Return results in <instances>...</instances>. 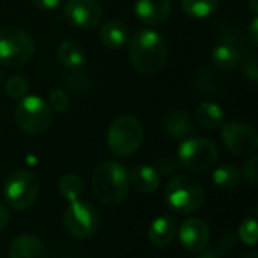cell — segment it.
<instances>
[{"mask_svg":"<svg viewBox=\"0 0 258 258\" xmlns=\"http://www.w3.org/2000/svg\"><path fill=\"white\" fill-rule=\"evenodd\" d=\"M195 118L200 125H203L207 130H218L222 128L225 124V115L221 106L212 101H204L197 107Z\"/></svg>","mask_w":258,"mask_h":258,"instance_id":"d6986e66","label":"cell"},{"mask_svg":"<svg viewBox=\"0 0 258 258\" xmlns=\"http://www.w3.org/2000/svg\"><path fill=\"white\" fill-rule=\"evenodd\" d=\"M239 239L248 245V246H255L258 240V228H257V215L252 210L239 225Z\"/></svg>","mask_w":258,"mask_h":258,"instance_id":"d4e9b609","label":"cell"},{"mask_svg":"<svg viewBox=\"0 0 258 258\" xmlns=\"http://www.w3.org/2000/svg\"><path fill=\"white\" fill-rule=\"evenodd\" d=\"M249 35H251V41H252V44L254 45H257L258 44V20L257 17L252 20V23H251V27H249Z\"/></svg>","mask_w":258,"mask_h":258,"instance_id":"d6a6232c","label":"cell"},{"mask_svg":"<svg viewBox=\"0 0 258 258\" xmlns=\"http://www.w3.org/2000/svg\"><path fill=\"white\" fill-rule=\"evenodd\" d=\"M35 53L32 36L21 29L8 27L0 30V65L23 67Z\"/></svg>","mask_w":258,"mask_h":258,"instance_id":"8992f818","label":"cell"},{"mask_svg":"<svg viewBox=\"0 0 258 258\" xmlns=\"http://www.w3.org/2000/svg\"><path fill=\"white\" fill-rule=\"evenodd\" d=\"M9 222V212L5 206L0 204V230H3Z\"/></svg>","mask_w":258,"mask_h":258,"instance_id":"836d02e7","label":"cell"},{"mask_svg":"<svg viewBox=\"0 0 258 258\" xmlns=\"http://www.w3.org/2000/svg\"><path fill=\"white\" fill-rule=\"evenodd\" d=\"M221 139L230 153L240 157L255 154L258 148V136L255 128L245 122L224 124Z\"/></svg>","mask_w":258,"mask_h":258,"instance_id":"30bf717a","label":"cell"},{"mask_svg":"<svg viewBox=\"0 0 258 258\" xmlns=\"http://www.w3.org/2000/svg\"><path fill=\"white\" fill-rule=\"evenodd\" d=\"M48 106L51 109H54L56 112L63 113L70 107V98L65 94V91H62V89H53L50 92V104Z\"/></svg>","mask_w":258,"mask_h":258,"instance_id":"83f0119b","label":"cell"},{"mask_svg":"<svg viewBox=\"0 0 258 258\" xmlns=\"http://www.w3.org/2000/svg\"><path fill=\"white\" fill-rule=\"evenodd\" d=\"M144 139V128L138 118L132 115H122L116 118L107 132L109 150L118 157L133 156Z\"/></svg>","mask_w":258,"mask_h":258,"instance_id":"5b68a950","label":"cell"},{"mask_svg":"<svg viewBox=\"0 0 258 258\" xmlns=\"http://www.w3.org/2000/svg\"><path fill=\"white\" fill-rule=\"evenodd\" d=\"M178 237L181 245L192 252H200L204 251L212 239V231L209 224L204 219L200 218H189L186 219L180 230H178Z\"/></svg>","mask_w":258,"mask_h":258,"instance_id":"7c38bea8","label":"cell"},{"mask_svg":"<svg viewBox=\"0 0 258 258\" xmlns=\"http://www.w3.org/2000/svg\"><path fill=\"white\" fill-rule=\"evenodd\" d=\"M98 36L104 47L110 50H119L128 41V29L122 21L112 20L101 26Z\"/></svg>","mask_w":258,"mask_h":258,"instance_id":"ac0fdd59","label":"cell"},{"mask_svg":"<svg viewBox=\"0 0 258 258\" xmlns=\"http://www.w3.org/2000/svg\"><path fill=\"white\" fill-rule=\"evenodd\" d=\"M63 14L71 26L77 29H94L103 18V8L97 0H68Z\"/></svg>","mask_w":258,"mask_h":258,"instance_id":"8fae6325","label":"cell"},{"mask_svg":"<svg viewBox=\"0 0 258 258\" xmlns=\"http://www.w3.org/2000/svg\"><path fill=\"white\" fill-rule=\"evenodd\" d=\"M242 172V177L246 178V181L251 184V186H257L258 180V157L255 154H252L243 165V169L240 171Z\"/></svg>","mask_w":258,"mask_h":258,"instance_id":"f1b7e54d","label":"cell"},{"mask_svg":"<svg viewBox=\"0 0 258 258\" xmlns=\"http://www.w3.org/2000/svg\"><path fill=\"white\" fill-rule=\"evenodd\" d=\"M0 85H2V73H0Z\"/></svg>","mask_w":258,"mask_h":258,"instance_id":"8d00e7d4","label":"cell"},{"mask_svg":"<svg viewBox=\"0 0 258 258\" xmlns=\"http://www.w3.org/2000/svg\"><path fill=\"white\" fill-rule=\"evenodd\" d=\"M95 198L104 206H116L124 201L128 192V171L118 162H104L98 165L91 180Z\"/></svg>","mask_w":258,"mask_h":258,"instance_id":"7a4b0ae2","label":"cell"},{"mask_svg":"<svg viewBox=\"0 0 258 258\" xmlns=\"http://www.w3.org/2000/svg\"><path fill=\"white\" fill-rule=\"evenodd\" d=\"M177 236V221L171 216L154 219L148 228V239L157 248H165L174 242Z\"/></svg>","mask_w":258,"mask_h":258,"instance_id":"2e32d148","label":"cell"},{"mask_svg":"<svg viewBox=\"0 0 258 258\" xmlns=\"http://www.w3.org/2000/svg\"><path fill=\"white\" fill-rule=\"evenodd\" d=\"M242 258H258V254H257V252H249V254L243 255Z\"/></svg>","mask_w":258,"mask_h":258,"instance_id":"d590c367","label":"cell"},{"mask_svg":"<svg viewBox=\"0 0 258 258\" xmlns=\"http://www.w3.org/2000/svg\"><path fill=\"white\" fill-rule=\"evenodd\" d=\"M157 168H159V171H157V172H162V174H171L172 171H175V168H177V162H175L172 157H162V159L157 162Z\"/></svg>","mask_w":258,"mask_h":258,"instance_id":"4dcf8cb0","label":"cell"},{"mask_svg":"<svg viewBox=\"0 0 258 258\" xmlns=\"http://www.w3.org/2000/svg\"><path fill=\"white\" fill-rule=\"evenodd\" d=\"M32 5L38 9H42V11H51L54 8L59 6L60 0H30Z\"/></svg>","mask_w":258,"mask_h":258,"instance_id":"1f68e13d","label":"cell"},{"mask_svg":"<svg viewBox=\"0 0 258 258\" xmlns=\"http://www.w3.org/2000/svg\"><path fill=\"white\" fill-rule=\"evenodd\" d=\"M212 57H213V63L219 70H224V71L233 70L240 60V56H239L237 50L230 44H219L213 50Z\"/></svg>","mask_w":258,"mask_h":258,"instance_id":"cb8c5ba5","label":"cell"},{"mask_svg":"<svg viewBox=\"0 0 258 258\" xmlns=\"http://www.w3.org/2000/svg\"><path fill=\"white\" fill-rule=\"evenodd\" d=\"M242 67H243V73L245 76L251 80V82H257L258 79V67H257V57L252 53H246L242 59Z\"/></svg>","mask_w":258,"mask_h":258,"instance_id":"f546056e","label":"cell"},{"mask_svg":"<svg viewBox=\"0 0 258 258\" xmlns=\"http://www.w3.org/2000/svg\"><path fill=\"white\" fill-rule=\"evenodd\" d=\"M5 91L8 97L14 100H20L27 95L29 91V82L23 76H11L5 82Z\"/></svg>","mask_w":258,"mask_h":258,"instance_id":"484cf974","label":"cell"},{"mask_svg":"<svg viewBox=\"0 0 258 258\" xmlns=\"http://www.w3.org/2000/svg\"><path fill=\"white\" fill-rule=\"evenodd\" d=\"M242 172L234 165H221L213 172V181L215 184L222 190H233L240 184Z\"/></svg>","mask_w":258,"mask_h":258,"instance_id":"44dd1931","label":"cell"},{"mask_svg":"<svg viewBox=\"0 0 258 258\" xmlns=\"http://www.w3.org/2000/svg\"><path fill=\"white\" fill-rule=\"evenodd\" d=\"M258 0H249V8H251V11H252V14H255L257 15L258 12Z\"/></svg>","mask_w":258,"mask_h":258,"instance_id":"e575fe53","label":"cell"},{"mask_svg":"<svg viewBox=\"0 0 258 258\" xmlns=\"http://www.w3.org/2000/svg\"><path fill=\"white\" fill-rule=\"evenodd\" d=\"M163 130L171 139H187V136L194 132V124L186 112L172 109L163 118Z\"/></svg>","mask_w":258,"mask_h":258,"instance_id":"9a60e30c","label":"cell"},{"mask_svg":"<svg viewBox=\"0 0 258 258\" xmlns=\"http://www.w3.org/2000/svg\"><path fill=\"white\" fill-rule=\"evenodd\" d=\"M57 189L62 198H65L68 203H73V201L80 200V195L83 192V181L77 174L68 172L60 177L57 183Z\"/></svg>","mask_w":258,"mask_h":258,"instance_id":"7402d4cb","label":"cell"},{"mask_svg":"<svg viewBox=\"0 0 258 258\" xmlns=\"http://www.w3.org/2000/svg\"><path fill=\"white\" fill-rule=\"evenodd\" d=\"M172 11V0H138L135 5L136 17L148 26L165 23Z\"/></svg>","mask_w":258,"mask_h":258,"instance_id":"4fadbf2b","label":"cell"},{"mask_svg":"<svg viewBox=\"0 0 258 258\" xmlns=\"http://www.w3.org/2000/svg\"><path fill=\"white\" fill-rule=\"evenodd\" d=\"M100 219L97 210L80 200L70 203L63 213V227L76 239H88L98 230Z\"/></svg>","mask_w":258,"mask_h":258,"instance_id":"9c48e42d","label":"cell"},{"mask_svg":"<svg viewBox=\"0 0 258 258\" xmlns=\"http://www.w3.org/2000/svg\"><path fill=\"white\" fill-rule=\"evenodd\" d=\"M128 180L136 190L142 194H153L160 184V174L151 166L138 165L128 172Z\"/></svg>","mask_w":258,"mask_h":258,"instance_id":"e0dca14e","label":"cell"},{"mask_svg":"<svg viewBox=\"0 0 258 258\" xmlns=\"http://www.w3.org/2000/svg\"><path fill=\"white\" fill-rule=\"evenodd\" d=\"M128 54L136 71L145 76H153L162 71L166 65L169 50L160 33L147 29L138 32L132 38Z\"/></svg>","mask_w":258,"mask_h":258,"instance_id":"6da1fadb","label":"cell"},{"mask_svg":"<svg viewBox=\"0 0 258 258\" xmlns=\"http://www.w3.org/2000/svg\"><path fill=\"white\" fill-rule=\"evenodd\" d=\"M165 200L174 212L180 215H192L203 207L206 197L203 186L194 177L177 175L168 183Z\"/></svg>","mask_w":258,"mask_h":258,"instance_id":"3957f363","label":"cell"},{"mask_svg":"<svg viewBox=\"0 0 258 258\" xmlns=\"http://www.w3.org/2000/svg\"><path fill=\"white\" fill-rule=\"evenodd\" d=\"M219 0H181V9L192 18H207L216 12Z\"/></svg>","mask_w":258,"mask_h":258,"instance_id":"603a6c76","label":"cell"},{"mask_svg":"<svg viewBox=\"0 0 258 258\" xmlns=\"http://www.w3.org/2000/svg\"><path fill=\"white\" fill-rule=\"evenodd\" d=\"M67 83H68V88L73 89V92H76V94L77 92L82 94V92L88 91L89 85H91L89 79L82 71H71L67 77Z\"/></svg>","mask_w":258,"mask_h":258,"instance_id":"4316f807","label":"cell"},{"mask_svg":"<svg viewBox=\"0 0 258 258\" xmlns=\"http://www.w3.org/2000/svg\"><path fill=\"white\" fill-rule=\"evenodd\" d=\"M15 124L27 135L36 136L45 133L53 119L51 107L38 95H26L20 98L14 110Z\"/></svg>","mask_w":258,"mask_h":258,"instance_id":"277c9868","label":"cell"},{"mask_svg":"<svg viewBox=\"0 0 258 258\" xmlns=\"http://www.w3.org/2000/svg\"><path fill=\"white\" fill-rule=\"evenodd\" d=\"M57 59L62 65L68 68H77L85 60V50L83 47L73 39H65L59 44L56 50Z\"/></svg>","mask_w":258,"mask_h":258,"instance_id":"ffe728a7","label":"cell"},{"mask_svg":"<svg viewBox=\"0 0 258 258\" xmlns=\"http://www.w3.org/2000/svg\"><path fill=\"white\" fill-rule=\"evenodd\" d=\"M39 194V181L29 171H14L9 174L3 184V195L9 207L14 210H26L29 209L38 198Z\"/></svg>","mask_w":258,"mask_h":258,"instance_id":"52a82bcc","label":"cell"},{"mask_svg":"<svg viewBox=\"0 0 258 258\" xmlns=\"http://www.w3.org/2000/svg\"><path fill=\"white\" fill-rule=\"evenodd\" d=\"M178 160L190 172L204 174L209 172L216 165L218 148L210 139L190 138L180 145Z\"/></svg>","mask_w":258,"mask_h":258,"instance_id":"ba28073f","label":"cell"},{"mask_svg":"<svg viewBox=\"0 0 258 258\" xmlns=\"http://www.w3.org/2000/svg\"><path fill=\"white\" fill-rule=\"evenodd\" d=\"M9 258H47V251L41 239L33 234H21L12 240Z\"/></svg>","mask_w":258,"mask_h":258,"instance_id":"5bb4252c","label":"cell"}]
</instances>
